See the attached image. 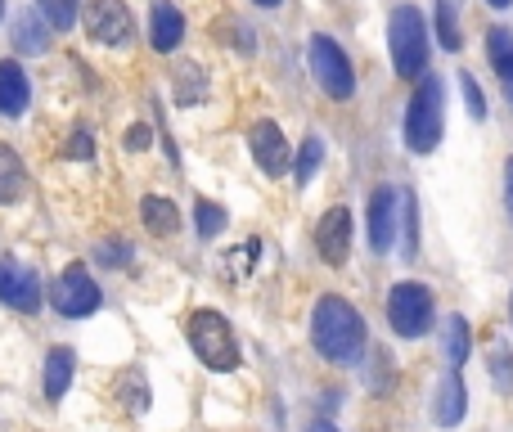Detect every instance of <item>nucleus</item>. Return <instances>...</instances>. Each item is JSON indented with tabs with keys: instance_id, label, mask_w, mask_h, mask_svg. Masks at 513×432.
Wrapping results in <instances>:
<instances>
[{
	"instance_id": "obj_8",
	"label": "nucleus",
	"mask_w": 513,
	"mask_h": 432,
	"mask_svg": "<svg viewBox=\"0 0 513 432\" xmlns=\"http://www.w3.org/2000/svg\"><path fill=\"white\" fill-rule=\"evenodd\" d=\"M86 32L99 45H126L135 36V18L122 0H90L86 5Z\"/></svg>"
},
{
	"instance_id": "obj_31",
	"label": "nucleus",
	"mask_w": 513,
	"mask_h": 432,
	"mask_svg": "<svg viewBox=\"0 0 513 432\" xmlns=\"http://www.w3.org/2000/svg\"><path fill=\"white\" fill-rule=\"evenodd\" d=\"M311 432H338L333 423H311Z\"/></svg>"
},
{
	"instance_id": "obj_34",
	"label": "nucleus",
	"mask_w": 513,
	"mask_h": 432,
	"mask_svg": "<svg viewBox=\"0 0 513 432\" xmlns=\"http://www.w3.org/2000/svg\"><path fill=\"white\" fill-rule=\"evenodd\" d=\"M0 14H5V0H0Z\"/></svg>"
},
{
	"instance_id": "obj_7",
	"label": "nucleus",
	"mask_w": 513,
	"mask_h": 432,
	"mask_svg": "<svg viewBox=\"0 0 513 432\" xmlns=\"http://www.w3.org/2000/svg\"><path fill=\"white\" fill-rule=\"evenodd\" d=\"M50 302H54V311H59V315H68V320H81V315H95L99 311L104 293H99V284L90 279L86 266H68L59 279H54Z\"/></svg>"
},
{
	"instance_id": "obj_3",
	"label": "nucleus",
	"mask_w": 513,
	"mask_h": 432,
	"mask_svg": "<svg viewBox=\"0 0 513 432\" xmlns=\"http://www.w3.org/2000/svg\"><path fill=\"white\" fill-rule=\"evenodd\" d=\"M441 104H446L441 77L423 72L410 95V108H405V144H410V153H432L441 144Z\"/></svg>"
},
{
	"instance_id": "obj_33",
	"label": "nucleus",
	"mask_w": 513,
	"mask_h": 432,
	"mask_svg": "<svg viewBox=\"0 0 513 432\" xmlns=\"http://www.w3.org/2000/svg\"><path fill=\"white\" fill-rule=\"evenodd\" d=\"M252 5H261V9H275V5H279V0H252Z\"/></svg>"
},
{
	"instance_id": "obj_4",
	"label": "nucleus",
	"mask_w": 513,
	"mask_h": 432,
	"mask_svg": "<svg viewBox=\"0 0 513 432\" xmlns=\"http://www.w3.org/2000/svg\"><path fill=\"white\" fill-rule=\"evenodd\" d=\"M185 333H189L194 356L203 360L207 369H221V374L239 369V342H234V329L221 311H194L185 320Z\"/></svg>"
},
{
	"instance_id": "obj_20",
	"label": "nucleus",
	"mask_w": 513,
	"mask_h": 432,
	"mask_svg": "<svg viewBox=\"0 0 513 432\" xmlns=\"http://www.w3.org/2000/svg\"><path fill=\"white\" fill-rule=\"evenodd\" d=\"M14 45L23 54H45V50H50V36H45V27H36V14H18Z\"/></svg>"
},
{
	"instance_id": "obj_12",
	"label": "nucleus",
	"mask_w": 513,
	"mask_h": 432,
	"mask_svg": "<svg viewBox=\"0 0 513 432\" xmlns=\"http://www.w3.org/2000/svg\"><path fill=\"white\" fill-rule=\"evenodd\" d=\"M365 221H369V248L387 252L396 239V221H401V194L396 189H374Z\"/></svg>"
},
{
	"instance_id": "obj_15",
	"label": "nucleus",
	"mask_w": 513,
	"mask_h": 432,
	"mask_svg": "<svg viewBox=\"0 0 513 432\" xmlns=\"http://www.w3.org/2000/svg\"><path fill=\"white\" fill-rule=\"evenodd\" d=\"M27 104H32L27 72L14 59H0V117H23Z\"/></svg>"
},
{
	"instance_id": "obj_27",
	"label": "nucleus",
	"mask_w": 513,
	"mask_h": 432,
	"mask_svg": "<svg viewBox=\"0 0 513 432\" xmlns=\"http://www.w3.org/2000/svg\"><path fill=\"white\" fill-rule=\"evenodd\" d=\"M495 72H500V86H504V99H509L513 108V50L504 54V59H495Z\"/></svg>"
},
{
	"instance_id": "obj_10",
	"label": "nucleus",
	"mask_w": 513,
	"mask_h": 432,
	"mask_svg": "<svg viewBox=\"0 0 513 432\" xmlns=\"http://www.w3.org/2000/svg\"><path fill=\"white\" fill-rule=\"evenodd\" d=\"M248 149H252V158H257V167L266 171V176H288V162H293V144L284 140V131H279L275 122H257V126H252Z\"/></svg>"
},
{
	"instance_id": "obj_5",
	"label": "nucleus",
	"mask_w": 513,
	"mask_h": 432,
	"mask_svg": "<svg viewBox=\"0 0 513 432\" xmlns=\"http://www.w3.org/2000/svg\"><path fill=\"white\" fill-rule=\"evenodd\" d=\"M387 324L396 338H423L432 329V288L419 279H401L387 293Z\"/></svg>"
},
{
	"instance_id": "obj_19",
	"label": "nucleus",
	"mask_w": 513,
	"mask_h": 432,
	"mask_svg": "<svg viewBox=\"0 0 513 432\" xmlns=\"http://www.w3.org/2000/svg\"><path fill=\"white\" fill-rule=\"evenodd\" d=\"M432 23H437L441 50H459V45H464V36H459V18H455V0H437V9H432Z\"/></svg>"
},
{
	"instance_id": "obj_21",
	"label": "nucleus",
	"mask_w": 513,
	"mask_h": 432,
	"mask_svg": "<svg viewBox=\"0 0 513 432\" xmlns=\"http://www.w3.org/2000/svg\"><path fill=\"white\" fill-rule=\"evenodd\" d=\"M320 158H324V144H320V135H306V140H302V149H297V162H293V180H297V185H306V180L315 176V167H320Z\"/></svg>"
},
{
	"instance_id": "obj_24",
	"label": "nucleus",
	"mask_w": 513,
	"mask_h": 432,
	"mask_svg": "<svg viewBox=\"0 0 513 432\" xmlns=\"http://www.w3.org/2000/svg\"><path fill=\"white\" fill-rule=\"evenodd\" d=\"M194 225H198V234H203V239H216V234H221V225H225V207H216V203H207V198H198Z\"/></svg>"
},
{
	"instance_id": "obj_29",
	"label": "nucleus",
	"mask_w": 513,
	"mask_h": 432,
	"mask_svg": "<svg viewBox=\"0 0 513 432\" xmlns=\"http://www.w3.org/2000/svg\"><path fill=\"white\" fill-rule=\"evenodd\" d=\"M149 144H153V131H149V126H131V131H126V149H149Z\"/></svg>"
},
{
	"instance_id": "obj_14",
	"label": "nucleus",
	"mask_w": 513,
	"mask_h": 432,
	"mask_svg": "<svg viewBox=\"0 0 513 432\" xmlns=\"http://www.w3.org/2000/svg\"><path fill=\"white\" fill-rule=\"evenodd\" d=\"M180 41H185V14H180L171 0H158V5L149 9V45L171 54Z\"/></svg>"
},
{
	"instance_id": "obj_25",
	"label": "nucleus",
	"mask_w": 513,
	"mask_h": 432,
	"mask_svg": "<svg viewBox=\"0 0 513 432\" xmlns=\"http://www.w3.org/2000/svg\"><path fill=\"white\" fill-rule=\"evenodd\" d=\"M459 90H464V104H468V113H473V122H482L486 99H482V86L473 81V72H459Z\"/></svg>"
},
{
	"instance_id": "obj_22",
	"label": "nucleus",
	"mask_w": 513,
	"mask_h": 432,
	"mask_svg": "<svg viewBox=\"0 0 513 432\" xmlns=\"http://www.w3.org/2000/svg\"><path fill=\"white\" fill-rule=\"evenodd\" d=\"M446 356H450V365H464L468 360V320L464 315H450L446 320Z\"/></svg>"
},
{
	"instance_id": "obj_11",
	"label": "nucleus",
	"mask_w": 513,
	"mask_h": 432,
	"mask_svg": "<svg viewBox=\"0 0 513 432\" xmlns=\"http://www.w3.org/2000/svg\"><path fill=\"white\" fill-rule=\"evenodd\" d=\"M315 252H320L329 266H342L351 252V212L347 207H329L315 225Z\"/></svg>"
},
{
	"instance_id": "obj_9",
	"label": "nucleus",
	"mask_w": 513,
	"mask_h": 432,
	"mask_svg": "<svg viewBox=\"0 0 513 432\" xmlns=\"http://www.w3.org/2000/svg\"><path fill=\"white\" fill-rule=\"evenodd\" d=\"M0 302L14 311H36L41 306V275L14 257H0Z\"/></svg>"
},
{
	"instance_id": "obj_16",
	"label": "nucleus",
	"mask_w": 513,
	"mask_h": 432,
	"mask_svg": "<svg viewBox=\"0 0 513 432\" xmlns=\"http://www.w3.org/2000/svg\"><path fill=\"white\" fill-rule=\"evenodd\" d=\"M140 221H144V230H149V234H158V239H171V234L180 230V207L171 203V198L149 194L140 203Z\"/></svg>"
},
{
	"instance_id": "obj_13",
	"label": "nucleus",
	"mask_w": 513,
	"mask_h": 432,
	"mask_svg": "<svg viewBox=\"0 0 513 432\" xmlns=\"http://www.w3.org/2000/svg\"><path fill=\"white\" fill-rule=\"evenodd\" d=\"M464 410H468V387H464V378H459V369L450 365V374L437 383V392H432V423L437 428H455L459 419H464Z\"/></svg>"
},
{
	"instance_id": "obj_1",
	"label": "nucleus",
	"mask_w": 513,
	"mask_h": 432,
	"mask_svg": "<svg viewBox=\"0 0 513 432\" xmlns=\"http://www.w3.org/2000/svg\"><path fill=\"white\" fill-rule=\"evenodd\" d=\"M311 342L333 365H356L360 351H365V320L347 297L324 293L311 311Z\"/></svg>"
},
{
	"instance_id": "obj_2",
	"label": "nucleus",
	"mask_w": 513,
	"mask_h": 432,
	"mask_svg": "<svg viewBox=\"0 0 513 432\" xmlns=\"http://www.w3.org/2000/svg\"><path fill=\"white\" fill-rule=\"evenodd\" d=\"M387 50H392V68L401 77L419 81L428 72V27L414 5H396L387 18Z\"/></svg>"
},
{
	"instance_id": "obj_6",
	"label": "nucleus",
	"mask_w": 513,
	"mask_h": 432,
	"mask_svg": "<svg viewBox=\"0 0 513 432\" xmlns=\"http://www.w3.org/2000/svg\"><path fill=\"white\" fill-rule=\"evenodd\" d=\"M306 59H311V72H315V81H320L324 95L351 99V90H356V72H351V59L342 54V45L333 41V36H311Z\"/></svg>"
},
{
	"instance_id": "obj_18",
	"label": "nucleus",
	"mask_w": 513,
	"mask_h": 432,
	"mask_svg": "<svg viewBox=\"0 0 513 432\" xmlns=\"http://www.w3.org/2000/svg\"><path fill=\"white\" fill-rule=\"evenodd\" d=\"M72 351L68 347H50V356H45V396L50 401H63V392H68L72 383Z\"/></svg>"
},
{
	"instance_id": "obj_17",
	"label": "nucleus",
	"mask_w": 513,
	"mask_h": 432,
	"mask_svg": "<svg viewBox=\"0 0 513 432\" xmlns=\"http://www.w3.org/2000/svg\"><path fill=\"white\" fill-rule=\"evenodd\" d=\"M27 194V167L9 144H0V203H18Z\"/></svg>"
},
{
	"instance_id": "obj_28",
	"label": "nucleus",
	"mask_w": 513,
	"mask_h": 432,
	"mask_svg": "<svg viewBox=\"0 0 513 432\" xmlns=\"http://www.w3.org/2000/svg\"><path fill=\"white\" fill-rule=\"evenodd\" d=\"M90 153H95V149H90V135L81 131V135H72V140H68V149H63V158H81V162H86Z\"/></svg>"
},
{
	"instance_id": "obj_23",
	"label": "nucleus",
	"mask_w": 513,
	"mask_h": 432,
	"mask_svg": "<svg viewBox=\"0 0 513 432\" xmlns=\"http://www.w3.org/2000/svg\"><path fill=\"white\" fill-rule=\"evenodd\" d=\"M36 9L45 14V23H50L54 32H68V27L77 23V0H36Z\"/></svg>"
},
{
	"instance_id": "obj_32",
	"label": "nucleus",
	"mask_w": 513,
	"mask_h": 432,
	"mask_svg": "<svg viewBox=\"0 0 513 432\" xmlns=\"http://www.w3.org/2000/svg\"><path fill=\"white\" fill-rule=\"evenodd\" d=\"M486 5H491V9H509L513 0H486Z\"/></svg>"
},
{
	"instance_id": "obj_30",
	"label": "nucleus",
	"mask_w": 513,
	"mask_h": 432,
	"mask_svg": "<svg viewBox=\"0 0 513 432\" xmlns=\"http://www.w3.org/2000/svg\"><path fill=\"white\" fill-rule=\"evenodd\" d=\"M504 203H509V221H513V158L504 162Z\"/></svg>"
},
{
	"instance_id": "obj_26",
	"label": "nucleus",
	"mask_w": 513,
	"mask_h": 432,
	"mask_svg": "<svg viewBox=\"0 0 513 432\" xmlns=\"http://www.w3.org/2000/svg\"><path fill=\"white\" fill-rule=\"evenodd\" d=\"M509 50H513V32L509 27H491V32H486V54H491V63L504 59Z\"/></svg>"
}]
</instances>
